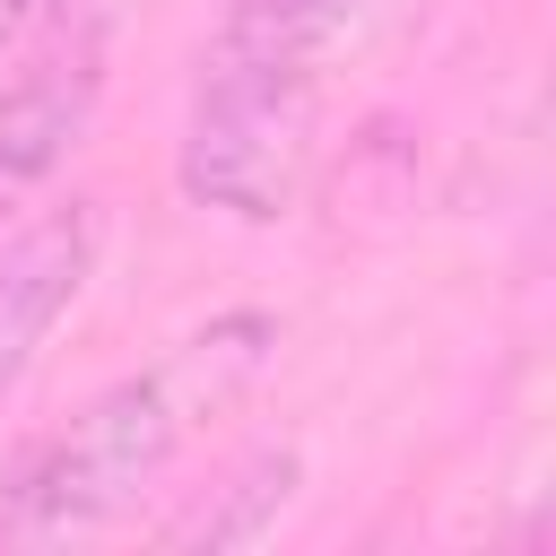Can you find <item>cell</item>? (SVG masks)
Wrapping results in <instances>:
<instances>
[{
    "label": "cell",
    "instance_id": "cell-3",
    "mask_svg": "<svg viewBox=\"0 0 556 556\" xmlns=\"http://www.w3.org/2000/svg\"><path fill=\"white\" fill-rule=\"evenodd\" d=\"M96 104H104V35L70 26L0 96V191H35L43 174H61L70 148L96 130Z\"/></svg>",
    "mask_w": 556,
    "mask_h": 556
},
{
    "label": "cell",
    "instance_id": "cell-5",
    "mask_svg": "<svg viewBox=\"0 0 556 556\" xmlns=\"http://www.w3.org/2000/svg\"><path fill=\"white\" fill-rule=\"evenodd\" d=\"M304 486V460L287 443H261L252 460H235L182 521H165V547H261L278 530V513L295 504Z\"/></svg>",
    "mask_w": 556,
    "mask_h": 556
},
{
    "label": "cell",
    "instance_id": "cell-2",
    "mask_svg": "<svg viewBox=\"0 0 556 556\" xmlns=\"http://www.w3.org/2000/svg\"><path fill=\"white\" fill-rule=\"evenodd\" d=\"M174 174L217 217H243V226L287 217L313 174V61L217 43L200 70Z\"/></svg>",
    "mask_w": 556,
    "mask_h": 556
},
{
    "label": "cell",
    "instance_id": "cell-1",
    "mask_svg": "<svg viewBox=\"0 0 556 556\" xmlns=\"http://www.w3.org/2000/svg\"><path fill=\"white\" fill-rule=\"evenodd\" d=\"M278 356V313H217L191 339H174L148 374L113 382L87 400L61 434H43L9 478H0V547H61L104 530L182 443L208 434Z\"/></svg>",
    "mask_w": 556,
    "mask_h": 556
},
{
    "label": "cell",
    "instance_id": "cell-6",
    "mask_svg": "<svg viewBox=\"0 0 556 556\" xmlns=\"http://www.w3.org/2000/svg\"><path fill=\"white\" fill-rule=\"evenodd\" d=\"M26 17H35V0H0V43H9V35L26 26Z\"/></svg>",
    "mask_w": 556,
    "mask_h": 556
},
{
    "label": "cell",
    "instance_id": "cell-4",
    "mask_svg": "<svg viewBox=\"0 0 556 556\" xmlns=\"http://www.w3.org/2000/svg\"><path fill=\"white\" fill-rule=\"evenodd\" d=\"M96 243H104L96 200H70V208L35 217V226L0 252V391L26 374V356L43 348V330H52V321L70 313V295L87 287Z\"/></svg>",
    "mask_w": 556,
    "mask_h": 556
}]
</instances>
